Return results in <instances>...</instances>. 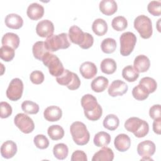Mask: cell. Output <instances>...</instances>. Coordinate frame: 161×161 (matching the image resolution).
<instances>
[{
  "instance_id": "6da1fadb",
  "label": "cell",
  "mask_w": 161,
  "mask_h": 161,
  "mask_svg": "<svg viewBox=\"0 0 161 161\" xmlns=\"http://www.w3.org/2000/svg\"><path fill=\"white\" fill-rule=\"evenodd\" d=\"M81 105L85 116L91 121H97L102 116L103 109L96 98L92 94H87L81 98Z\"/></svg>"
},
{
  "instance_id": "7a4b0ae2",
  "label": "cell",
  "mask_w": 161,
  "mask_h": 161,
  "mask_svg": "<svg viewBox=\"0 0 161 161\" xmlns=\"http://www.w3.org/2000/svg\"><path fill=\"white\" fill-rule=\"evenodd\" d=\"M125 129L131 132L137 138L145 136L149 131V125L148 123L137 117H131L125 123Z\"/></svg>"
},
{
  "instance_id": "3957f363",
  "label": "cell",
  "mask_w": 161,
  "mask_h": 161,
  "mask_svg": "<svg viewBox=\"0 0 161 161\" xmlns=\"http://www.w3.org/2000/svg\"><path fill=\"white\" fill-rule=\"evenodd\" d=\"M70 131L74 142L78 145H86L90 139V134L84 123L75 121L70 127Z\"/></svg>"
},
{
  "instance_id": "277c9868",
  "label": "cell",
  "mask_w": 161,
  "mask_h": 161,
  "mask_svg": "<svg viewBox=\"0 0 161 161\" xmlns=\"http://www.w3.org/2000/svg\"><path fill=\"white\" fill-rule=\"evenodd\" d=\"M45 47L49 52H56L59 49H65L69 47L70 43L68 40L67 34L62 33L58 35H53L45 41Z\"/></svg>"
},
{
  "instance_id": "5b68a950",
  "label": "cell",
  "mask_w": 161,
  "mask_h": 161,
  "mask_svg": "<svg viewBox=\"0 0 161 161\" xmlns=\"http://www.w3.org/2000/svg\"><path fill=\"white\" fill-rule=\"evenodd\" d=\"M133 25L142 38L147 39L152 36L153 33L152 23L148 16L143 14L138 16L134 20Z\"/></svg>"
},
{
  "instance_id": "8992f818",
  "label": "cell",
  "mask_w": 161,
  "mask_h": 161,
  "mask_svg": "<svg viewBox=\"0 0 161 161\" xmlns=\"http://www.w3.org/2000/svg\"><path fill=\"white\" fill-rule=\"evenodd\" d=\"M42 62L44 65L48 68L50 74L53 77H58L65 70L58 57L50 52L45 54L42 59Z\"/></svg>"
},
{
  "instance_id": "52a82bcc",
  "label": "cell",
  "mask_w": 161,
  "mask_h": 161,
  "mask_svg": "<svg viewBox=\"0 0 161 161\" xmlns=\"http://www.w3.org/2000/svg\"><path fill=\"white\" fill-rule=\"evenodd\" d=\"M56 80L59 84L67 86L70 90L77 89L80 86V80L78 75L68 69H65L60 75L57 77Z\"/></svg>"
},
{
  "instance_id": "ba28073f",
  "label": "cell",
  "mask_w": 161,
  "mask_h": 161,
  "mask_svg": "<svg viewBox=\"0 0 161 161\" xmlns=\"http://www.w3.org/2000/svg\"><path fill=\"white\" fill-rule=\"evenodd\" d=\"M120 53L123 56L129 55L133 50L136 42V35L130 31H126L121 34L119 37Z\"/></svg>"
},
{
  "instance_id": "9c48e42d",
  "label": "cell",
  "mask_w": 161,
  "mask_h": 161,
  "mask_svg": "<svg viewBox=\"0 0 161 161\" xmlns=\"http://www.w3.org/2000/svg\"><path fill=\"white\" fill-rule=\"evenodd\" d=\"M23 83L19 78L12 79L6 90L7 97L13 101L19 100L23 94Z\"/></svg>"
},
{
  "instance_id": "30bf717a",
  "label": "cell",
  "mask_w": 161,
  "mask_h": 161,
  "mask_svg": "<svg viewBox=\"0 0 161 161\" xmlns=\"http://www.w3.org/2000/svg\"><path fill=\"white\" fill-rule=\"evenodd\" d=\"M14 125L19 130L26 134L32 132L35 128L33 119L25 113H18L14 118Z\"/></svg>"
},
{
  "instance_id": "8fae6325",
  "label": "cell",
  "mask_w": 161,
  "mask_h": 161,
  "mask_svg": "<svg viewBox=\"0 0 161 161\" xmlns=\"http://www.w3.org/2000/svg\"><path fill=\"white\" fill-rule=\"evenodd\" d=\"M36 32L40 37L48 38L53 35L54 32V25L53 23L48 19L42 20L36 25Z\"/></svg>"
},
{
  "instance_id": "7c38bea8",
  "label": "cell",
  "mask_w": 161,
  "mask_h": 161,
  "mask_svg": "<svg viewBox=\"0 0 161 161\" xmlns=\"http://www.w3.org/2000/svg\"><path fill=\"white\" fill-rule=\"evenodd\" d=\"M155 145L151 140L143 141L137 146L138 154L142 157H150L155 153Z\"/></svg>"
},
{
  "instance_id": "4fadbf2b",
  "label": "cell",
  "mask_w": 161,
  "mask_h": 161,
  "mask_svg": "<svg viewBox=\"0 0 161 161\" xmlns=\"http://www.w3.org/2000/svg\"><path fill=\"white\" fill-rule=\"evenodd\" d=\"M128 89V87L125 82L121 80H115L113 81L109 86L108 92L109 96L116 97L118 96H123L127 92Z\"/></svg>"
},
{
  "instance_id": "5bb4252c",
  "label": "cell",
  "mask_w": 161,
  "mask_h": 161,
  "mask_svg": "<svg viewBox=\"0 0 161 161\" xmlns=\"http://www.w3.org/2000/svg\"><path fill=\"white\" fill-rule=\"evenodd\" d=\"M79 71L82 76L87 79L93 78L97 72V69L96 65L91 62H83L80 67Z\"/></svg>"
},
{
  "instance_id": "9a60e30c",
  "label": "cell",
  "mask_w": 161,
  "mask_h": 161,
  "mask_svg": "<svg viewBox=\"0 0 161 161\" xmlns=\"http://www.w3.org/2000/svg\"><path fill=\"white\" fill-rule=\"evenodd\" d=\"M114 145L116 150L123 152L130 148L131 145V140L126 134L121 133L115 137Z\"/></svg>"
},
{
  "instance_id": "2e32d148",
  "label": "cell",
  "mask_w": 161,
  "mask_h": 161,
  "mask_svg": "<svg viewBox=\"0 0 161 161\" xmlns=\"http://www.w3.org/2000/svg\"><path fill=\"white\" fill-rule=\"evenodd\" d=\"M27 16L32 20H38L42 18L44 14V8L37 3L30 4L26 11Z\"/></svg>"
},
{
  "instance_id": "e0dca14e",
  "label": "cell",
  "mask_w": 161,
  "mask_h": 161,
  "mask_svg": "<svg viewBox=\"0 0 161 161\" xmlns=\"http://www.w3.org/2000/svg\"><path fill=\"white\" fill-rule=\"evenodd\" d=\"M43 116L45 119L48 121H57L62 118V111L58 106H50L45 109Z\"/></svg>"
},
{
  "instance_id": "ac0fdd59",
  "label": "cell",
  "mask_w": 161,
  "mask_h": 161,
  "mask_svg": "<svg viewBox=\"0 0 161 161\" xmlns=\"http://www.w3.org/2000/svg\"><path fill=\"white\" fill-rule=\"evenodd\" d=\"M150 62L149 58L144 55H139L135 57L133 62V68L140 72H145L150 68Z\"/></svg>"
},
{
  "instance_id": "d6986e66",
  "label": "cell",
  "mask_w": 161,
  "mask_h": 161,
  "mask_svg": "<svg viewBox=\"0 0 161 161\" xmlns=\"http://www.w3.org/2000/svg\"><path fill=\"white\" fill-rule=\"evenodd\" d=\"M17 152V146L15 142L12 140L4 142L1 147V153L3 158H11L13 157Z\"/></svg>"
},
{
  "instance_id": "ffe728a7",
  "label": "cell",
  "mask_w": 161,
  "mask_h": 161,
  "mask_svg": "<svg viewBox=\"0 0 161 161\" xmlns=\"http://www.w3.org/2000/svg\"><path fill=\"white\" fill-rule=\"evenodd\" d=\"M69 36L70 40L73 43L77 44L79 46L84 39L85 32H83V31L79 26L73 25L69 28Z\"/></svg>"
},
{
  "instance_id": "44dd1931",
  "label": "cell",
  "mask_w": 161,
  "mask_h": 161,
  "mask_svg": "<svg viewBox=\"0 0 161 161\" xmlns=\"http://www.w3.org/2000/svg\"><path fill=\"white\" fill-rule=\"evenodd\" d=\"M114 158L113 150L107 147H103L95 153L92 158V161H112Z\"/></svg>"
},
{
  "instance_id": "7402d4cb",
  "label": "cell",
  "mask_w": 161,
  "mask_h": 161,
  "mask_svg": "<svg viewBox=\"0 0 161 161\" xmlns=\"http://www.w3.org/2000/svg\"><path fill=\"white\" fill-rule=\"evenodd\" d=\"M4 22L6 26L14 30L19 29L23 25V20L21 16L15 13L8 14L5 18Z\"/></svg>"
},
{
  "instance_id": "603a6c76",
  "label": "cell",
  "mask_w": 161,
  "mask_h": 161,
  "mask_svg": "<svg viewBox=\"0 0 161 161\" xmlns=\"http://www.w3.org/2000/svg\"><path fill=\"white\" fill-rule=\"evenodd\" d=\"M99 9L105 15L111 16L118 9V5L114 0H103L99 3Z\"/></svg>"
},
{
  "instance_id": "cb8c5ba5",
  "label": "cell",
  "mask_w": 161,
  "mask_h": 161,
  "mask_svg": "<svg viewBox=\"0 0 161 161\" xmlns=\"http://www.w3.org/2000/svg\"><path fill=\"white\" fill-rule=\"evenodd\" d=\"M3 46H8L13 49H16L19 45V38L14 33H6L3 35L1 40Z\"/></svg>"
},
{
  "instance_id": "d4e9b609",
  "label": "cell",
  "mask_w": 161,
  "mask_h": 161,
  "mask_svg": "<svg viewBox=\"0 0 161 161\" xmlns=\"http://www.w3.org/2000/svg\"><path fill=\"white\" fill-rule=\"evenodd\" d=\"M109 80L104 76H99L95 78L91 82V86L92 91L96 92L104 91L108 87Z\"/></svg>"
},
{
  "instance_id": "484cf974",
  "label": "cell",
  "mask_w": 161,
  "mask_h": 161,
  "mask_svg": "<svg viewBox=\"0 0 161 161\" xmlns=\"http://www.w3.org/2000/svg\"><path fill=\"white\" fill-rule=\"evenodd\" d=\"M108 24L105 20L101 18L96 19L92 25L93 32L97 36H103L108 31Z\"/></svg>"
},
{
  "instance_id": "4316f807",
  "label": "cell",
  "mask_w": 161,
  "mask_h": 161,
  "mask_svg": "<svg viewBox=\"0 0 161 161\" xmlns=\"http://www.w3.org/2000/svg\"><path fill=\"white\" fill-rule=\"evenodd\" d=\"M32 52L35 58L42 61L43 57L49 51L45 47V42L38 41L33 44L32 47Z\"/></svg>"
},
{
  "instance_id": "83f0119b",
  "label": "cell",
  "mask_w": 161,
  "mask_h": 161,
  "mask_svg": "<svg viewBox=\"0 0 161 161\" xmlns=\"http://www.w3.org/2000/svg\"><path fill=\"white\" fill-rule=\"evenodd\" d=\"M100 68L102 72L106 74H112L116 70V62L114 59L111 58H104L101 63Z\"/></svg>"
},
{
  "instance_id": "f1b7e54d",
  "label": "cell",
  "mask_w": 161,
  "mask_h": 161,
  "mask_svg": "<svg viewBox=\"0 0 161 161\" xmlns=\"http://www.w3.org/2000/svg\"><path fill=\"white\" fill-rule=\"evenodd\" d=\"M93 142L94 145L97 147H106L111 142V136L105 131H99L95 135Z\"/></svg>"
},
{
  "instance_id": "f546056e",
  "label": "cell",
  "mask_w": 161,
  "mask_h": 161,
  "mask_svg": "<svg viewBox=\"0 0 161 161\" xmlns=\"http://www.w3.org/2000/svg\"><path fill=\"white\" fill-rule=\"evenodd\" d=\"M47 133L52 140H58L64 137V130L61 126L58 125H53L48 128Z\"/></svg>"
},
{
  "instance_id": "4dcf8cb0",
  "label": "cell",
  "mask_w": 161,
  "mask_h": 161,
  "mask_svg": "<svg viewBox=\"0 0 161 161\" xmlns=\"http://www.w3.org/2000/svg\"><path fill=\"white\" fill-rule=\"evenodd\" d=\"M150 92L148 89L142 84H138L136 86L134 87L132 90V95L135 99L138 101H143L146 99L149 95Z\"/></svg>"
},
{
  "instance_id": "1f68e13d",
  "label": "cell",
  "mask_w": 161,
  "mask_h": 161,
  "mask_svg": "<svg viewBox=\"0 0 161 161\" xmlns=\"http://www.w3.org/2000/svg\"><path fill=\"white\" fill-rule=\"evenodd\" d=\"M119 120L117 116L113 114H108L103 120V126L105 128L113 131L119 126Z\"/></svg>"
},
{
  "instance_id": "d6a6232c",
  "label": "cell",
  "mask_w": 161,
  "mask_h": 161,
  "mask_svg": "<svg viewBox=\"0 0 161 161\" xmlns=\"http://www.w3.org/2000/svg\"><path fill=\"white\" fill-rule=\"evenodd\" d=\"M53 153L55 158L58 160H64L67 158L69 153V148L64 143H58L53 148Z\"/></svg>"
},
{
  "instance_id": "836d02e7",
  "label": "cell",
  "mask_w": 161,
  "mask_h": 161,
  "mask_svg": "<svg viewBox=\"0 0 161 161\" xmlns=\"http://www.w3.org/2000/svg\"><path fill=\"white\" fill-rule=\"evenodd\" d=\"M123 77L128 82H135L139 77V73L131 65L125 67L122 70Z\"/></svg>"
},
{
  "instance_id": "e575fe53",
  "label": "cell",
  "mask_w": 161,
  "mask_h": 161,
  "mask_svg": "<svg viewBox=\"0 0 161 161\" xmlns=\"http://www.w3.org/2000/svg\"><path fill=\"white\" fill-rule=\"evenodd\" d=\"M102 51L106 53H113L116 48V40L111 38H107L104 39L101 44Z\"/></svg>"
},
{
  "instance_id": "d590c367",
  "label": "cell",
  "mask_w": 161,
  "mask_h": 161,
  "mask_svg": "<svg viewBox=\"0 0 161 161\" xmlns=\"http://www.w3.org/2000/svg\"><path fill=\"white\" fill-rule=\"evenodd\" d=\"M111 26L114 30L121 31L125 30L128 26L126 19L123 16H118L114 18L111 22Z\"/></svg>"
},
{
  "instance_id": "8d00e7d4",
  "label": "cell",
  "mask_w": 161,
  "mask_h": 161,
  "mask_svg": "<svg viewBox=\"0 0 161 161\" xmlns=\"http://www.w3.org/2000/svg\"><path fill=\"white\" fill-rule=\"evenodd\" d=\"M22 110L27 114H36L39 111V106L36 103L31 101H25L21 104Z\"/></svg>"
},
{
  "instance_id": "74e56055",
  "label": "cell",
  "mask_w": 161,
  "mask_h": 161,
  "mask_svg": "<svg viewBox=\"0 0 161 161\" xmlns=\"http://www.w3.org/2000/svg\"><path fill=\"white\" fill-rule=\"evenodd\" d=\"M15 55L14 49L8 46H2L0 48V57L5 62L13 60Z\"/></svg>"
},
{
  "instance_id": "f35d334b",
  "label": "cell",
  "mask_w": 161,
  "mask_h": 161,
  "mask_svg": "<svg viewBox=\"0 0 161 161\" xmlns=\"http://www.w3.org/2000/svg\"><path fill=\"white\" fill-rule=\"evenodd\" d=\"M139 84L143 85L148 89L150 93L155 92L157 87V82L153 78L150 77H143L140 80Z\"/></svg>"
},
{
  "instance_id": "ab89813d",
  "label": "cell",
  "mask_w": 161,
  "mask_h": 161,
  "mask_svg": "<svg viewBox=\"0 0 161 161\" xmlns=\"http://www.w3.org/2000/svg\"><path fill=\"white\" fill-rule=\"evenodd\" d=\"M34 144L40 149H45L49 146V140L46 136L42 134L36 135L33 139Z\"/></svg>"
},
{
  "instance_id": "60d3db41",
  "label": "cell",
  "mask_w": 161,
  "mask_h": 161,
  "mask_svg": "<svg viewBox=\"0 0 161 161\" xmlns=\"http://www.w3.org/2000/svg\"><path fill=\"white\" fill-rule=\"evenodd\" d=\"M161 3L158 1H150L148 6V11L153 16H160L161 14Z\"/></svg>"
},
{
  "instance_id": "b9f144b4",
  "label": "cell",
  "mask_w": 161,
  "mask_h": 161,
  "mask_svg": "<svg viewBox=\"0 0 161 161\" xmlns=\"http://www.w3.org/2000/svg\"><path fill=\"white\" fill-rule=\"evenodd\" d=\"M0 111L1 114L0 116L1 118H8L12 114V108L9 103L7 102L2 101L0 103Z\"/></svg>"
},
{
  "instance_id": "7bdbcfd3",
  "label": "cell",
  "mask_w": 161,
  "mask_h": 161,
  "mask_svg": "<svg viewBox=\"0 0 161 161\" xmlns=\"http://www.w3.org/2000/svg\"><path fill=\"white\" fill-rule=\"evenodd\" d=\"M30 79L35 84H40L45 79L44 74L40 70H34L30 74Z\"/></svg>"
},
{
  "instance_id": "ee69618b",
  "label": "cell",
  "mask_w": 161,
  "mask_h": 161,
  "mask_svg": "<svg viewBox=\"0 0 161 161\" xmlns=\"http://www.w3.org/2000/svg\"><path fill=\"white\" fill-rule=\"evenodd\" d=\"M94 43L93 36L89 33L85 32V36L82 43L79 45V47L83 49H88L91 47Z\"/></svg>"
},
{
  "instance_id": "f6af8a7d",
  "label": "cell",
  "mask_w": 161,
  "mask_h": 161,
  "mask_svg": "<svg viewBox=\"0 0 161 161\" xmlns=\"http://www.w3.org/2000/svg\"><path fill=\"white\" fill-rule=\"evenodd\" d=\"M149 115L150 117L155 119L159 118H161V107L160 104H155L152 106L149 109Z\"/></svg>"
},
{
  "instance_id": "bcb514c9",
  "label": "cell",
  "mask_w": 161,
  "mask_h": 161,
  "mask_svg": "<svg viewBox=\"0 0 161 161\" xmlns=\"http://www.w3.org/2000/svg\"><path fill=\"white\" fill-rule=\"evenodd\" d=\"M72 161H87V158L86 153L82 150H75L71 156Z\"/></svg>"
},
{
  "instance_id": "7dc6e473",
  "label": "cell",
  "mask_w": 161,
  "mask_h": 161,
  "mask_svg": "<svg viewBox=\"0 0 161 161\" xmlns=\"http://www.w3.org/2000/svg\"><path fill=\"white\" fill-rule=\"evenodd\" d=\"M161 118L154 119L153 123V131L158 135H160L161 133Z\"/></svg>"
},
{
  "instance_id": "c3c4849f",
  "label": "cell",
  "mask_w": 161,
  "mask_h": 161,
  "mask_svg": "<svg viewBox=\"0 0 161 161\" xmlns=\"http://www.w3.org/2000/svg\"><path fill=\"white\" fill-rule=\"evenodd\" d=\"M142 160H153L151 157H142L141 158Z\"/></svg>"
}]
</instances>
